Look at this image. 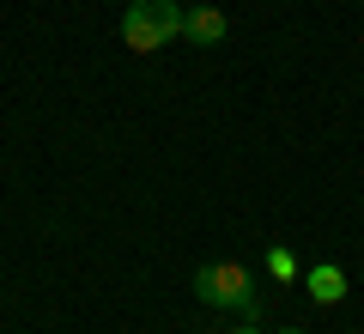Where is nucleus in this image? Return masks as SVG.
Segmentation results:
<instances>
[{
    "label": "nucleus",
    "instance_id": "4",
    "mask_svg": "<svg viewBox=\"0 0 364 334\" xmlns=\"http://www.w3.org/2000/svg\"><path fill=\"white\" fill-rule=\"evenodd\" d=\"M304 292H310L316 304H340V298H346V268H334V261L304 268Z\"/></svg>",
    "mask_w": 364,
    "mask_h": 334
},
{
    "label": "nucleus",
    "instance_id": "3",
    "mask_svg": "<svg viewBox=\"0 0 364 334\" xmlns=\"http://www.w3.org/2000/svg\"><path fill=\"white\" fill-rule=\"evenodd\" d=\"M225 13L219 6H182V37L188 43H200V49H213V43H225Z\"/></svg>",
    "mask_w": 364,
    "mask_h": 334
},
{
    "label": "nucleus",
    "instance_id": "7",
    "mask_svg": "<svg viewBox=\"0 0 364 334\" xmlns=\"http://www.w3.org/2000/svg\"><path fill=\"white\" fill-rule=\"evenodd\" d=\"M279 334H304V328H279Z\"/></svg>",
    "mask_w": 364,
    "mask_h": 334
},
{
    "label": "nucleus",
    "instance_id": "1",
    "mask_svg": "<svg viewBox=\"0 0 364 334\" xmlns=\"http://www.w3.org/2000/svg\"><path fill=\"white\" fill-rule=\"evenodd\" d=\"M182 37V0H134L122 13V43L134 55H158Z\"/></svg>",
    "mask_w": 364,
    "mask_h": 334
},
{
    "label": "nucleus",
    "instance_id": "2",
    "mask_svg": "<svg viewBox=\"0 0 364 334\" xmlns=\"http://www.w3.org/2000/svg\"><path fill=\"white\" fill-rule=\"evenodd\" d=\"M195 298L213 310H243V316H255V280H249V268H237V261H207V268H195Z\"/></svg>",
    "mask_w": 364,
    "mask_h": 334
},
{
    "label": "nucleus",
    "instance_id": "5",
    "mask_svg": "<svg viewBox=\"0 0 364 334\" xmlns=\"http://www.w3.org/2000/svg\"><path fill=\"white\" fill-rule=\"evenodd\" d=\"M267 273H273V280H279V286H286V280H298L304 268H298V256H291L286 244H273V249H267Z\"/></svg>",
    "mask_w": 364,
    "mask_h": 334
},
{
    "label": "nucleus",
    "instance_id": "6",
    "mask_svg": "<svg viewBox=\"0 0 364 334\" xmlns=\"http://www.w3.org/2000/svg\"><path fill=\"white\" fill-rule=\"evenodd\" d=\"M237 334H261V328H255V322H243V328H237Z\"/></svg>",
    "mask_w": 364,
    "mask_h": 334
}]
</instances>
